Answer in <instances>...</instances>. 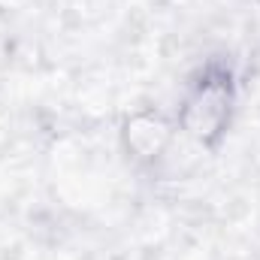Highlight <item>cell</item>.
<instances>
[{"label": "cell", "mask_w": 260, "mask_h": 260, "mask_svg": "<svg viewBox=\"0 0 260 260\" xmlns=\"http://www.w3.org/2000/svg\"><path fill=\"white\" fill-rule=\"evenodd\" d=\"M236 109V79L233 70L221 61H212L188 85V94L179 109V127L185 130L197 145L215 151L227 136Z\"/></svg>", "instance_id": "obj_1"}, {"label": "cell", "mask_w": 260, "mask_h": 260, "mask_svg": "<svg viewBox=\"0 0 260 260\" xmlns=\"http://www.w3.org/2000/svg\"><path fill=\"white\" fill-rule=\"evenodd\" d=\"M173 133H176L173 121L164 112L142 109V112H133L130 118H124V124H121V145H124L130 160L148 167V164L164 157V151L173 142Z\"/></svg>", "instance_id": "obj_2"}]
</instances>
